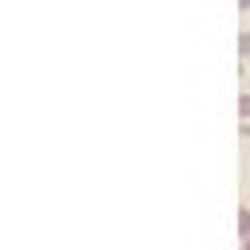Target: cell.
<instances>
[{
  "label": "cell",
  "mask_w": 250,
  "mask_h": 250,
  "mask_svg": "<svg viewBox=\"0 0 250 250\" xmlns=\"http://www.w3.org/2000/svg\"><path fill=\"white\" fill-rule=\"evenodd\" d=\"M238 234H250V207H238Z\"/></svg>",
  "instance_id": "1"
},
{
  "label": "cell",
  "mask_w": 250,
  "mask_h": 250,
  "mask_svg": "<svg viewBox=\"0 0 250 250\" xmlns=\"http://www.w3.org/2000/svg\"><path fill=\"white\" fill-rule=\"evenodd\" d=\"M238 117L250 121V94H238Z\"/></svg>",
  "instance_id": "2"
},
{
  "label": "cell",
  "mask_w": 250,
  "mask_h": 250,
  "mask_svg": "<svg viewBox=\"0 0 250 250\" xmlns=\"http://www.w3.org/2000/svg\"><path fill=\"white\" fill-rule=\"evenodd\" d=\"M238 55H242V59L250 55V31H242V35H238Z\"/></svg>",
  "instance_id": "3"
},
{
  "label": "cell",
  "mask_w": 250,
  "mask_h": 250,
  "mask_svg": "<svg viewBox=\"0 0 250 250\" xmlns=\"http://www.w3.org/2000/svg\"><path fill=\"white\" fill-rule=\"evenodd\" d=\"M238 8H242V12H246V8H250V0H238Z\"/></svg>",
  "instance_id": "4"
},
{
  "label": "cell",
  "mask_w": 250,
  "mask_h": 250,
  "mask_svg": "<svg viewBox=\"0 0 250 250\" xmlns=\"http://www.w3.org/2000/svg\"><path fill=\"white\" fill-rule=\"evenodd\" d=\"M242 250H250V234H246V238H242Z\"/></svg>",
  "instance_id": "5"
}]
</instances>
